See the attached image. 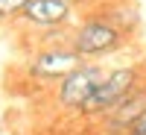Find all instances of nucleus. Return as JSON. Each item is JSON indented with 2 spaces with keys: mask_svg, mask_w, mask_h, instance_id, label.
<instances>
[{
  "mask_svg": "<svg viewBox=\"0 0 146 135\" xmlns=\"http://www.w3.org/2000/svg\"><path fill=\"white\" fill-rule=\"evenodd\" d=\"M140 77H143V68L140 65H126V68L108 71V77L102 79L100 88H96V94L85 103L82 115L85 118H105V115H111L114 109L143 82Z\"/></svg>",
  "mask_w": 146,
  "mask_h": 135,
  "instance_id": "f257e3e1",
  "label": "nucleus"
},
{
  "mask_svg": "<svg viewBox=\"0 0 146 135\" xmlns=\"http://www.w3.org/2000/svg\"><path fill=\"white\" fill-rule=\"evenodd\" d=\"M67 44L76 50L82 59H96V56H108L120 50L126 44V32L117 30L111 21L105 18H91L82 27H76V32L67 38Z\"/></svg>",
  "mask_w": 146,
  "mask_h": 135,
  "instance_id": "f03ea898",
  "label": "nucleus"
},
{
  "mask_svg": "<svg viewBox=\"0 0 146 135\" xmlns=\"http://www.w3.org/2000/svg\"><path fill=\"white\" fill-rule=\"evenodd\" d=\"M108 77V71L100 62H82L76 71H70L64 79H58V106L64 109H85V103L96 94V88Z\"/></svg>",
  "mask_w": 146,
  "mask_h": 135,
  "instance_id": "7ed1b4c3",
  "label": "nucleus"
},
{
  "mask_svg": "<svg viewBox=\"0 0 146 135\" xmlns=\"http://www.w3.org/2000/svg\"><path fill=\"white\" fill-rule=\"evenodd\" d=\"M82 62L85 59L70 44H53V47H44L41 53H35L29 59V73L32 77H41V79H64Z\"/></svg>",
  "mask_w": 146,
  "mask_h": 135,
  "instance_id": "20e7f679",
  "label": "nucleus"
},
{
  "mask_svg": "<svg viewBox=\"0 0 146 135\" xmlns=\"http://www.w3.org/2000/svg\"><path fill=\"white\" fill-rule=\"evenodd\" d=\"M143 115H146V82H140L111 115H105L102 124H105V132L108 135H129L131 129L137 126V120Z\"/></svg>",
  "mask_w": 146,
  "mask_h": 135,
  "instance_id": "39448f33",
  "label": "nucleus"
},
{
  "mask_svg": "<svg viewBox=\"0 0 146 135\" xmlns=\"http://www.w3.org/2000/svg\"><path fill=\"white\" fill-rule=\"evenodd\" d=\"M73 18V6L64 0H27L21 12V21L35 30H50V27H64Z\"/></svg>",
  "mask_w": 146,
  "mask_h": 135,
  "instance_id": "423d86ee",
  "label": "nucleus"
},
{
  "mask_svg": "<svg viewBox=\"0 0 146 135\" xmlns=\"http://www.w3.org/2000/svg\"><path fill=\"white\" fill-rule=\"evenodd\" d=\"M27 0H0V21H12V18H21Z\"/></svg>",
  "mask_w": 146,
  "mask_h": 135,
  "instance_id": "0eeeda50",
  "label": "nucleus"
},
{
  "mask_svg": "<svg viewBox=\"0 0 146 135\" xmlns=\"http://www.w3.org/2000/svg\"><path fill=\"white\" fill-rule=\"evenodd\" d=\"M131 132H146V115H143V118L137 120V126H135V129H131Z\"/></svg>",
  "mask_w": 146,
  "mask_h": 135,
  "instance_id": "6e6552de",
  "label": "nucleus"
},
{
  "mask_svg": "<svg viewBox=\"0 0 146 135\" xmlns=\"http://www.w3.org/2000/svg\"><path fill=\"white\" fill-rule=\"evenodd\" d=\"M64 3H73V0H64Z\"/></svg>",
  "mask_w": 146,
  "mask_h": 135,
  "instance_id": "1a4fd4ad",
  "label": "nucleus"
}]
</instances>
